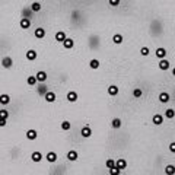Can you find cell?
<instances>
[{"mask_svg": "<svg viewBox=\"0 0 175 175\" xmlns=\"http://www.w3.org/2000/svg\"><path fill=\"white\" fill-rule=\"evenodd\" d=\"M29 160L32 164H41L42 160H44V153H42L41 150H32L31 155H29Z\"/></svg>", "mask_w": 175, "mask_h": 175, "instance_id": "6da1fadb", "label": "cell"}, {"mask_svg": "<svg viewBox=\"0 0 175 175\" xmlns=\"http://www.w3.org/2000/svg\"><path fill=\"white\" fill-rule=\"evenodd\" d=\"M42 98H44V101H45L47 104H54V102L57 101V95H56V92L54 91H50V89H48V91L44 93Z\"/></svg>", "mask_w": 175, "mask_h": 175, "instance_id": "7a4b0ae2", "label": "cell"}, {"mask_svg": "<svg viewBox=\"0 0 175 175\" xmlns=\"http://www.w3.org/2000/svg\"><path fill=\"white\" fill-rule=\"evenodd\" d=\"M66 159L69 160V162H77V159H79L77 150L76 149H69L66 152Z\"/></svg>", "mask_w": 175, "mask_h": 175, "instance_id": "3957f363", "label": "cell"}, {"mask_svg": "<svg viewBox=\"0 0 175 175\" xmlns=\"http://www.w3.org/2000/svg\"><path fill=\"white\" fill-rule=\"evenodd\" d=\"M38 130H35V128H28L25 133V137L29 140V142H35L37 139H38Z\"/></svg>", "mask_w": 175, "mask_h": 175, "instance_id": "277c9868", "label": "cell"}, {"mask_svg": "<svg viewBox=\"0 0 175 175\" xmlns=\"http://www.w3.org/2000/svg\"><path fill=\"white\" fill-rule=\"evenodd\" d=\"M77 99H79V95H77V92L76 91H69L66 93V101L67 102H70V104H75V102H77Z\"/></svg>", "mask_w": 175, "mask_h": 175, "instance_id": "5b68a950", "label": "cell"}, {"mask_svg": "<svg viewBox=\"0 0 175 175\" xmlns=\"http://www.w3.org/2000/svg\"><path fill=\"white\" fill-rule=\"evenodd\" d=\"M0 64H2L3 69H12V66H13V58L10 57V56H5V57L2 58Z\"/></svg>", "mask_w": 175, "mask_h": 175, "instance_id": "8992f818", "label": "cell"}, {"mask_svg": "<svg viewBox=\"0 0 175 175\" xmlns=\"http://www.w3.org/2000/svg\"><path fill=\"white\" fill-rule=\"evenodd\" d=\"M169 67H171V61H169L167 57L159 60V63H158V69H159V70L165 72V70H169Z\"/></svg>", "mask_w": 175, "mask_h": 175, "instance_id": "52a82bcc", "label": "cell"}, {"mask_svg": "<svg viewBox=\"0 0 175 175\" xmlns=\"http://www.w3.org/2000/svg\"><path fill=\"white\" fill-rule=\"evenodd\" d=\"M35 77H37V82H38V83H45V82L48 80V75H47V72H44V70L37 72V73H35Z\"/></svg>", "mask_w": 175, "mask_h": 175, "instance_id": "ba28073f", "label": "cell"}, {"mask_svg": "<svg viewBox=\"0 0 175 175\" xmlns=\"http://www.w3.org/2000/svg\"><path fill=\"white\" fill-rule=\"evenodd\" d=\"M92 128L89 125H83L82 128H80V137L82 139H91L92 137Z\"/></svg>", "mask_w": 175, "mask_h": 175, "instance_id": "9c48e42d", "label": "cell"}, {"mask_svg": "<svg viewBox=\"0 0 175 175\" xmlns=\"http://www.w3.org/2000/svg\"><path fill=\"white\" fill-rule=\"evenodd\" d=\"M44 159L48 162V164H56L58 160V156H57V153L56 152H47V155H44Z\"/></svg>", "mask_w": 175, "mask_h": 175, "instance_id": "30bf717a", "label": "cell"}, {"mask_svg": "<svg viewBox=\"0 0 175 175\" xmlns=\"http://www.w3.org/2000/svg\"><path fill=\"white\" fill-rule=\"evenodd\" d=\"M111 128H114V130H120L121 127H123V120L120 118V117H114V118H111Z\"/></svg>", "mask_w": 175, "mask_h": 175, "instance_id": "8fae6325", "label": "cell"}, {"mask_svg": "<svg viewBox=\"0 0 175 175\" xmlns=\"http://www.w3.org/2000/svg\"><path fill=\"white\" fill-rule=\"evenodd\" d=\"M158 101L160 102V104H168V102L171 101V95H169V92H165V91L159 92Z\"/></svg>", "mask_w": 175, "mask_h": 175, "instance_id": "7c38bea8", "label": "cell"}, {"mask_svg": "<svg viewBox=\"0 0 175 175\" xmlns=\"http://www.w3.org/2000/svg\"><path fill=\"white\" fill-rule=\"evenodd\" d=\"M31 25H32V19H29V18H21V21H19L21 29H29Z\"/></svg>", "mask_w": 175, "mask_h": 175, "instance_id": "4fadbf2b", "label": "cell"}, {"mask_svg": "<svg viewBox=\"0 0 175 175\" xmlns=\"http://www.w3.org/2000/svg\"><path fill=\"white\" fill-rule=\"evenodd\" d=\"M107 92H108L109 96H112V98H115L120 95V88L117 86V85H109L108 88H107Z\"/></svg>", "mask_w": 175, "mask_h": 175, "instance_id": "5bb4252c", "label": "cell"}, {"mask_svg": "<svg viewBox=\"0 0 175 175\" xmlns=\"http://www.w3.org/2000/svg\"><path fill=\"white\" fill-rule=\"evenodd\" d=\"M152 124L153 125H162L164 124V115L162 114H159V112H156V114H153L152 115Z\"/></svg>", "mask_w": 175, "mask_h": 175, "instance_id": "9a60e30c", "label": "cell"}, {"mask_svg": "<svg viewBox=\"0 0 175 175\" xmlns=\"http://www.w3.org/2000/svg\"><path fill=\"white\" fill-rule=\"evenodd\" d=\"M127 167H128V164H127V160H125L124 158H118L115 159V168H118L121 172L124 171V169H127Z\"/></svg>", "mask_w": 175, "mask_h": 175, "instance_id": "2e32d148", "label": "cell"}, {"mask_svg": "<svg viewBox=\"0 0 175 175\" xmlns=\"http://www.w3.org/2000/svg\"><path fill=\"white\" fill-rule=\"evenodd\" d=\"M61 45H63V48H64V50H72V48L75 47V40H73V38H69V37H67L66 40L61 42Z\"/></svg>", "mask_w": 175, "mask_h": 175, "instance_id": "e0dca14e", "label": "cell"}, {"mask_svg": "<svg viewBox=\"0 0 175 175\" xmlns=\"http://www.w3.org/2000/svg\"><path fill=\"white\" fill-rule=\"evenodd\" d=\"M45 35H47V31L41 28V26H38L35 31H34V37L35 38H38V40H42V38H45Z\"/></svg>", "mask_w": 175, "mask_h": 175, "instance_id": "ac0fdd59", "label": "cell"}, {"mask_svg": "<svg viewBox=\"0 0 175 175\" xmlns=\"http://www.w3.org/2000/svg\"><path fill=\"white\" fill-rule=\"evenodd\" d=\"M25 57H26V60H28V61H35V60L38 58V53L31 48V50H28L25 53Z\"/></svg>", "mask_w": 175, "mask_h": 175, "instance_id": "d6986e66", "label": "cell"}, {"mask_svg": "<svg viewBox=\"0 0 175 175\" xmlns=\"http://www.w3.org/2000/svg\"><path fill=\"white\" fill-rule=\"evenodd\" d=\"M35 88H37V93H38L40 96H44V93H45V92L48 91V86H47V82H45V83H38L37 86H35Z\"/></svg>", "mask_w": 175, "mask_h": 175, "instance_id": "ffe728a7", "label": "cell"}, {"mask_svg": "<svg viewBox=\"0 0 175 175\" xmlns=\"http://www.w3.org/2000/svg\"><path fill=\"white\" fill-rule=\"evenodd\" d=\"M10 102H12L10 95H8V93H2V95H0V105H2V107H6Z\"/></svg>", "mask_w": 175, "mask_h": 175, "instance_id": "44dd1931", "label": "cell"}, {"mask_svg": "<svg viewBox=\"0 0 175 175\" xmlns=\"http://www.w3.org/2000/svg\"><path fill=\"white\" fill-rule=\"evenodd\" d=\"M66 38H67V35H66V32H64V31H57V32H56V35H54V40H56L58 44H61V42L64 41Z\"/></svg>", "mask_w": 175, "mask_h": 175, "instance_id": "7402d4cb", "label": "cell"}, {"mask_svg": "<svg viewBox=\"0 0 175 175\" xmlns=\"http://www.w3.org/2000/svg\"><path fill=\"white\" fill-rule=\"evenodd\" d=\"M131 95H133L134 99H140V98H143L144 92H143L142 88H133V91H131Z\"/></svg>", "mask_w": 175, "mask_h": 175, "instance_id": "603a6c76", "label": "cell"}, {"mask_svg": "<svg viewBox=\"0 0 175 175\" xmlns=\"http://www.w3.org/2000/svg\"><path fill=\"white\" fill-rule=\"evenodd\" d=\"M167 54H168V51H167V48H164V47H158L156 51H155V56H156L159 60H160V58H165Z\"/></svg>", "mask_w": 175, "mask_h": 175, "instance_id": "cb8c5ba5", "label": "cell"}, {"mask_svg": "<svg viewBox=\"0 0 175 175\" xmlns=\"http://www.w3.org/2000/svg\"><path fill=\"white\" fill-rule=\"evenodd\" d=\"M88 66L91 67L92 70H98V69L101 67V61L98 60V58H91L89 63H88Z\"/></svg>", "mask_w": 175, "mask_h": 175, "instance_id": "d4e9b609", "label": "cell"}, {"mask_svg": "<svg viewBox=\"0 0 175 175\" xmlns=\"http://www.w3.org/2000/svg\"><path fill=\"white\" fill-rule=\"evenodd\" d=\"M60 128H61L63 131H72L73 125H72V123H70V121L64 120V121H61V123H60Z\"/></svg>", "mask_w": 175, "mask_h": 175, "instance_id": "484cf974", "label": "cell"}, {"mask_svg": "<svg viewBox=\"0 0 175 175\" xmlns=\"http://www.w3.org/2000/svg\"><path fill=\"white\" fill-rule=\"evenodd\" d=\"M21 18H29V19H32L34 12L29 8H24L22 9V12H21Z\"/></svg>", "mask_w": 175, "mask_h": 175, "instance_id": "4316f807", "label": "cell"}, {"mask_svg": "<svg viewBox=\"0 0 175 175\" xmlns=\"http://www.w3.org/2000/svg\"><path fill=\"white\" fill-rule=\"evenodd\" d=\"M111 41L114 42L115 45H120V44H123V41H124V38H123V34H114Z\"/></svg>", "mask_w": 175, "mask_h": 175, "instance_id": "83f0119b", "label": "cell"}, {"mask_svg": "<svg viewBox=\"0 0 175 175\" xmlns=\"http://www.w3.org/2000/svg\"><path fill=\"white\" fill-rule=\"evenodd\" d=\"M164 118H168V120H174L175 118V111H174V108H168V109H165V112H164Z\"/></svg>", "mask_w": 175, "mask_h": 175, "instance_id": "f1b7e54d", "label": "cell"}, {"mask_svg": "<svg viewBox=\"0 0 175 175\" xmlns=\"http://www.w3.org/2000/svg\"><path fill=\"white\" fill-rule=\"evenodd\" d=\"M26 83H28V86H31V88H35L37 85H38V82H37V77H35V75H31L26 77Z\"/></svg>", "mask_w": 175, "mask_h": 175, "instance_id": "f546056e", "label": "cell"}, {"mask_svg": "<svg viewBox=\"0 0 175 175\" xmlns=\"http://www.w3.org/2000/svg\"><path fill=\"white\" fill-rule=\"evenodd\" d=\"M99 38H98V35H92L91 37V41H89V47H91L92 50L93 48H96L98 45H99V41H98Z\"/></svg>", "mask_w": 175, "mask_h": 175, "instance_id": "4dcf8cb0", "label": "cell"}, {"mask_svg": "<svg viewBox=\"0 0 175 175\" xmlns=\"http://www.w3.org/2000/svg\"><path fill=\"white\" fill-rule=\"evenodd\" d=\"M29 9L32 10L34 13H38V12H41L42 6H41V3H40V2H34V3H31V6H29Z\"/></svg>", "mask_w": 175, "mask_h": 175, "instance_id": "1f68e13d", "label": "cell"}, {"mask_svg": "<svg viewBox=\"0 0 175 175\" xmlns=\"http://www.w3.org/2000/svg\"><path fill=\"white\" fill-rule=\"evenodd\" d=\"M105 167H107V169H111V168H114V167H115V159L108 158L107 160H105Z\"/></svg>", "mask_w": 175, "mask_h": 175, "instance_id": "d6a6232c", "label": "cell"}, {"mask_svg": "<svg viewBox=\"0 0 175 175\" xmlns=\"http://www.w3.org/2000/svg\"><path fill=\"white\" fill-rule=\"evenodd\" d=\"M10 117V112H9L6 108H0V118H5V120H9Z\"/></svg>", "mask_w": 175, "mask_h": 175, "instance_id": "836d02e7", "label": "cell"}, {"mask_svg": "<svg viewBox=\"0 0 175 175\" xmlns=\"http://www.w3.org/2000/svg\"><path fill=\"white\" fill-rule=\"evenodd\" d=\"M165 174H167V175H174L175 174V168H174V165H172V164L165 167Z\"/></svg>", "mask_w": 175, "mask_h": 175, "instance_id": "e575fe53", "label": "cell"}, {"mask_svg": "<svg viewBox=\"0 0 175 175\" xmlns=\"http://www.w3.org/2000/svg\"><path fill=\"white\" fill-rule=\"evenodd\" d=\"M140 54H142L143 57H147V56L150 54L149 47H142V48H140Z\"/></svg>", "mask_w": 175, "mask_h": 175, "instance_id": "d590c367", "label": "cell"}, {"mask_svg": "<svg viewBox=\"0 0 175 175\" xmlns=\"http://www.w3.org/2000/svg\"><path fill=\"white\" fill-rule=\"evenodd\" d=\"M108 174L109 175H121V171L118 169V168H111V169H108Z\"/></svg>", "mask_w": 175, "mask_h": 175, "instance_id": "8d00e7d4", "label": "cell"}, {"mask_svg": "<svg viewBox=\"0 0 175 175\" xmlns=\"http://www.w3.org/2000/svg\"><path fill=\"white\" fill-rule=\"evenodd\" d=\"M109 6H112V8H117V6H120V0H108Z\"/></svg>", "mask_w": 175, "mask_h": 175, "instance_id": "74e56055", "label": "cell"}, {"mask_svg": "<svg viewBox=\"0 0 175 175\" xmlns=\"http://www.w3.org/2000/svg\"><path fill=\"white\" fill-rule=\"evenodd\" d=\"M8 125V120H5V118H0V128H5Z\"/></svg>", "mask_w": 175, "mask_h": 175, "instance_id": "f35d334b", "label": "cell"}, {"mask_svg": "<svg viewBox=\"0 0 175 175\" xmlns=\"http://www.w3.org/2000/svg\"><path fill=\"white\" fill-rule=\"evenodd\" d=\"M169 150H171V153H172V155L175 153V143H174V140H172L171 144H169Z\"/></svg>", "mask_w": 175, "mask_h": 175, "instance_id": "ab89813d", "label": "cell"}]
</instances>
